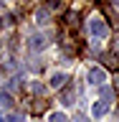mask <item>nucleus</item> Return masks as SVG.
<instances>
[{"label":"nucleus","instance_id":"nucleus-8","mask_svg":"<svg viewBox=\"0 0 119 122\" xmlns=\"http://www.w3.org/2000/svg\"><path fill=\"white\" fill-rule=\"evenodd\" d=\"M109 99H114V89H109V86H101V102H106V104H112Z\"/></svg>","mask_w":119,"mask_h":122},{"label":"nucleus","instance_id":"nucleus-3","mask_svg":"<svg viewBox=\"0 0 119 122\" xmlns=\"http://www.w3.org/2000/svg\"><path fill=\"white\" fill-rule=\"evenodd\" d=\"M46 36H41V33H36V36H30V41H28V46L33 48V51H41V48H46Z\"/></svg>","mask_w":119,"mask_h":122},{"label":"nucleus","instance_id":"nucleus-1","mask_svg":"<svg viewBox=\"0 0 119 122\" xmlns=\"http://www.w3.org/2000/svg\"><path fill=\"white\" fill-rule=\"evenodd\" d=\"M89 33L96 38H104L106 33H109V28H106V23L99 18V15H94V18H89Z\"/></svg>","mask_w":119,"mask_h":122},{"label":"nucleus","instance_id":"nucleus-13","mask_svg":"<svg viewBox=\"0 0 119 122\" xmlns=\"http://www.w3.org/2000/svg\"><path fill=\"white\" fill-rule=\"evenodd\" d=\"M0 102H3V104H10V102H13V99L8 97V92H3V94H0Z\"/></svg>","mask_w":119,"mask_h":122},{"label":"nucleus","instance_id":"nucleus-7","mask_svg":"<svg viewBox=\"0 0 119 122\" xmlns=\"http://www.w3.org/2000/svg\"><path fill=\"white\" fill-rule=\"evenodd\" d=\"M101 59H104L106 66H112V69H117V66H119V59H117V56H112V53H104Z\"/></svg>","mask_w":119,"mask_h":122},{"label":"nucleus","instance_id":"nucleus-12","mask_svg":"<svg viewBox=\"0 0 119 122\" xmlns=\"http://www.w3.org/2000/svg\"><path fill=\"white\" fill-rule=\"evenodd\" d=\"M71 102H74V92H66L63 94V104H71Z\"/></svg>","mask_w":119,"mask_h":122},{"label":"nucleus","instance_id":"nucleus-5","mask_svg":"<svg viewBox=\"0 0 119 122\" xmlns=\"http://www.w3.org/2000/svg\"><path fill=\"white\" fill-rule=\"evenodd\" d=\"M66 79H68V76H66V74H61V71H58V74H53V76H51V89H61Z\"/></svg>","mask_w":119,"mask_h":122},{"label":"nucleus","instance_id":"nucleus-11","mask_svg":"<svg viewBox=\"0 0 119 122\" xmlns=\"http://www.w3.org/2000/svg\"><path fill=\"white\" fill-rule=\"evenodd\" d=\"M30 89L36 92V94H46V86H43V84H38V81H33V84H30Z\"/></svg>","mask_w":119,"mask_h":122},{"label":"nucleus","instance_id":"nucleus-4","mask_svg":"<svg viewBox=\"0 0 119 122\" xmlns=\"http://www.w3.org/2000/svg\"><path fill=\"white\" fill-rule=\"evenodd\" d=\"M106 112H109V104H106V102H96V104L91 107V114H94V117H104Z\"/></svg>","mask_w":119,"mask_h":122},{"label":"nucleus","instance_id":"nucleus-10","mask_svg":"<svg viewBox=\"0 0 119 122\" xmlns=\"http://www.w3.org/2000/svg\"><path fill=\"white\" fill-rule=\"evenodd\" d=\"M48 122H68L66 114H61V112H53L51 117H48Z\"/></svg>","mask_w":119,"mask_h":122},{"label":"nucleus","instance_id":"nucleus-2","mask_svg":"<svg viewBox=\"0 0 119 122\" xmlns=\"http://www.w3.org/2000/svg\"><path fill=\"white\" fill-rule=\"evenodd\" d=\"M104 79H106L104 69H99V66L89 69V84H94V86H104Z\"/></svg>","mask_w":119,"mask_h":122},{"label":"nucleus","instance_id":"nucleus-15","mask_svg":"<svg viewBox=\"0 0 119 122\" xmlns=\"http://www.w3.org/2000/svg\"><path fill=\"white\" fill-rule=\"evenodd\" d=\"M117 86H119V76H117Z\"/></svg>","mask_w":119,"mask_h":122},{"label":"nucleus","instance_id":"nucleus-9","mask_svg":"<svg viewBox=\"0 0 119 122\" xmlns=\"http://www.w3.org/2000/svg\"><path fill=\"white\" fill-rule=\"evenodd\" d=\"M0 122H25V117H23V114H10L8 112L5 117H0Z\"/></svg>","mask_w":119,"mask_h":122},{"label":"nucleus","instance_id":"nucleus-14","mask_svg":"<svg viewBox=\"0 0 119 122\" xmlns=\"http://www.w3.org/2000/svg\"><path fill=\"white\" fill-rule=\"evenodd\" d=\"M74 122H86V117H84V114H79V117H76Z\"/></svg>","mask_w":119,"mask_h":122},{"label":"nucleus","instance_id":"nucleus-6","mask_svg":"<svg viewBox=\"0 0 119 122\" xmlns=\"http://www.w3.org/2000/svg\"><path fill=\"white\" fill-rule=\"evenodd\" d=\"M48 18H51V13H48L46 8H38V10H36V20L41 23V25H46V23H48Z\"/></svg>","mask_w":119,"mask_h":122}]
</instances>
